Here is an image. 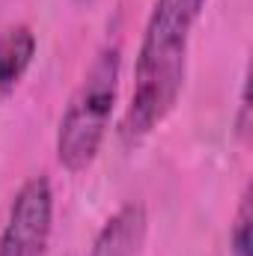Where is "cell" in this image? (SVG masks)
<instances>
[{"label": "cell", "instance_id": "3", "mask_svg": "<svg viewBox=\"0 0 253 256\" xmlns=\"http://www.w3.org/2000/svg\"><path fill=\"white\" fill-rule=\"evenodd\" d=\"M54 230V188L48 176L27 179L9 206L0 256H45Z\"/></svg>", "mask_w": 253, "mask_h": 256}, {"label": "cell", "instance_id": "2", "mask_svg": "<svg viewBox=\"0 0 253 256\" xmlns=\"http://www.w3.org/2000/svg\"><path fill=\"white\" fill-rule=\"evenodd\" d=\"M120 72L122 51L116 45L102 48L86 68L80 86L68 98L57 131V158L68 173H84L98 158L120 92Z\"/></svg>", "mask_w": 253, "mask_h": 256}, {"label": "cell", "instance_id": "7", "mask_svg": "<svg viewBox=\"0 0 253 256\" xmlns=\"http://www.w3.org/2000/svg\"><path fill=\"white\" fill-rule=\"evenodd\" d=\"M80 3H86V0H80Z\"/></svg>", "mask_w": 253, "mask_h": 256}, {"label": "cell", "instance_id": "1", "mask_svg": "<svg viewBox=\"0 0 253 256\" xmlns=\"http://www.w3.org/2000/svg\"><path fill=\"white\" fill-rule=\"evenodd\" d=\"M206 0H155L134 66V92L122 120L126 140H143L179 104L188 68L190 30Z\"/></svg>", "mask_w": 253, "mask_h": 256}, {"label": "cell", "instance_id": "6", "mask_svg": "<svg viewBox=\"0 0 253 256\" xmlns=\"http://www.w3.org/2000/svg\"><path fill=\"white\" fill-rule=\"evenodd\" d=\"M250 191H244L242 196V206H238V214H236V224H232V232H230V248L236 256H253V238H250Z\"/></svg>", "mask_w": 253, "mask_h": 256}, {"label": "cell", "instance_id": "4", "mask_svg": "<svg viewBox=\"0 0 253 256\" xmlns=\"http://www.w3.org/2000/svg\"><path fill=\"white\" fill-rule=\"evenodd\" d=\"M149 230V214L143 202H126L116 214L104 220L92 242L90 256H137Z\"/></svg>", "mask_w": 253, "mask_h": 256}, {"label": "cell", "instance_id": "5", "mask_svg": "<svg viewBox=\"0 0 253 256\" xmlns=\"http://www.w3.org/2000/svg\"><path fill=\"white\" fill-rule=\"evenodd\" d=\"M36 57V33L27 24H15L0 36V102L9 98Z\"/></svg>", "mask_w": 253, "mask_h": 256}]
</instances>
